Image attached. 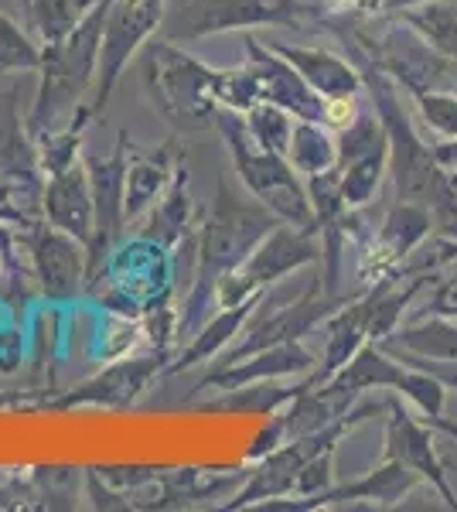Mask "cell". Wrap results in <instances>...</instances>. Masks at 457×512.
<instances>
[{"label":"cell","instance_id":"6da1fadb","mask_svg":"<svg viewBox=\"0 0 457 512\" xmlns=\"http://www.w3.org/2000/svg\"><path fill=\"white\" fill-rule=\"evenodd\" d=\"M280 219L273 216L267 205L246 202L232 192V185L226 178H219V188H215L212 209L209 216L202 219V229H198L195 239V280L188 287L185 308L178 315V335H195L205 321L212 318L215 304V291H219V280L236 270L239 263L246 260L249 253L256 250L263 236L270 229H277Z\"/></svg>","mask_w":457,"mask_h":512},{"label":"cell","instance_id":"7a4b0ae2","mask_svg":"<svg viewBox=\"0 0 457 512\" xmlns=\"http://www.w3.org/2000/svg\"><path fill=\"white\" fill-rule=\"evenodd\" d=\"M362 76L372 96V110L379 113L389 137V175H393L396 198L423 205L440 239H457V181L440 168L434 147L423 144L417 127L406 117L400 86L369 62H362Z\"/></svg>","mask_w":457,"mask_h":512},{"label":"cell","instance_id":"3957f363","mask_svg":"<svg viewBox=\"0 0 457 512\" xmlns=\"http://www.w3.org/2000/svg\"><path fill=\"white\" fill-rule=\"evenodd\" d=\"M113 0H96L93 11L82 18L65 38L41 45L38 65V93L28 113L31 137L65 127L82 110H89V99L99 72V52H103V28Z\"/></svg>","mask_w":457,"mask_h":512},{"label":"cell","instance_id":"277c9868","mask_svg":"<svg viewBox=\"0 0 457 512\" xmlns=\"http://www.w3.org/2000/svg\"><path fill=\"white\" fill-rule=\"evenodd\" d=\"M219 65H205L178 41L151 38L144 45V86L154 110L181 134H202L219 117Z\"/></svg>","mask_w":457,"mask_h":512},{"label":"cell","instance_id":"5b68a950","mask_svg":"<svg viewBox=\"0 0 457 512\" xmlns=\"http://www.w3.org/2000/svg\"><path fill=\"white\" fill-rule=\"evenodd\" d=\"M215 130L226 140L232 168H236V178L246 185V192L260 205H267L273 216L287 222V226L318 233V216H314L311 195H307V181L297 175L294 164L284 154L256 144L253 134L246 130L243 113L219 110Z\"/></svg>","mask_w":457,"mask_h":512},{"label":"cell","instance_id":"8992f818","mask_svg":"<svg viewBox=\"0 0 457 512\" xmlns=\"http://www.w3.org/2000/svg\"><path fill=\"white\" fill-rule=\"evenodd\" d=\"M386 410H389V400H369V403H362V407H352L338 420H331V424L321 427V431L294 437V441H284L280 448L267 451L263 458H256L260 465L249 472V482L236 492V499L226 502V509H253L270 499H287V495L294 492L297 475L304 472L307 461L318 458L324 451H331V448H338L342 437L352 434L362 420L386 414Z\"/></svg>","mask_w":457,"mask_h":512},{"label":"cell","instance_id":"52a82bcc","mask_svg":"<svg viewBox=\"0 0 457 512\" xmlns=\"http://www.w3.org/2000/svg\"><path fill=\"white\" fill-rule=\"evenodd\" d=\"M324 18L321 0H188L171 21V41L253 28H301Z\"/></svg>","mask_w":457,"mask_h":512},{"label":"cell","instance_id":"ba28073f","mask_svg":"<svg viewBox=\"0 0 457 512\" xmlns=\"http://www.w3.org/2000/svg\"><path fill=\"white\" fill-rule=\"evenodd\" d=\"M321 263V236L311 229H297L280 222L277 229H270L267 236L256 243V250L239 263L236 270H229L219 280L215 291V304L229 308V304H243L249 297L267 294L270 284H277L280 277L294 274L301 267Z\"/></svg>","mask_w":457,"mask_h":512},{"label":"cell","instance_id":"9c48e42d","mask_svg":"<svg viewBox=\"0 0 457 512\" xmlns=\"http://www.w3.org/2000/svg\"><path fill=\"white\" fill-rule=\"evenodd\" d=\"M168 0H113L103 28V52H99L96 86L89 96V113L99 117L110 103L116 82L127 72V65L144 52V45L154 38V31L164 21Z\"/></svg>","mask_w":457,"mask_h":512},{"label":"cell","instance_id":"30bf717a","mask_svg":"<svg viewBox=\"0 0 457 512\" xmlns=\"http://www.w3.org/2000/svg\"><path fill=\"white\" fill-rule=\"evenodd\" d=\"M127 151L130 137L120 134L110 158L86 154L89 168V188H93V239L86 243V284L103 274L106 260L116 250L123 226H127Z\"/></svg>","mask_w":457,"mask_h":512},{"label":"cell","instance_id":"8fae6325","mask_svg":"<svg viewBox=\"0 0 457 512\" xmlns=\"http://www.w3.org/2000/svg\"><path fill=\"white\" fill-rule=\"evenodd\" d=\"M338 161L331 175L338 178L348 209H362L376 198L389 171V137L379 113H359L345 130H338Z\"/></svg>","mask_w":457,"mask_h":512},{"label":"cell","instance_id":"7c38bea8","mask_svg":"<svg viewBox=\"0 0 457 512\" xmlns=\"http://www.w3.org/2000/svg\"><path fill=\"white\" fill-rule=\"evenodd\" d=\"M430 233H434L430 212L423 209V205L396 198L379 222V233L365 243L362 260H359V280L365 287H372L376 280L400 277L406 260L427 243Z\"/></svg>","mask_w":457,"mask_h":512},{"label":"cell","instance_id":"4fadbf2b","mask_svg":"<svg viewBox=\"0 0 457 512\" xmlns=\"http://www.w3.org/2000/svg\"><path fill=\"white\" fill-rule=\"evenodd\" d=\"M423 478L406 468L403 461L382 458L379 468L365 472L362 478H352L345 485H331L328 492L311 495V499H270L256 509H284V512H311V509H345L352 502H369L376 509H393L410 495Z\"/></svg>","mask_w":457,"mask_h":512},{"label":"cell","instance_id":"5bb4252c","mask_svg":"<svg viewBox=\"0 0 457 512\" xmlns=\"http://www.w3.org/2000/svg\"><path fill=\"white\" fill-rule=\"evenodd\" d=\"M168 349H157L151 355H127L116 359L113 366H106L103 373L86 379L76 390L48 400L52 410H76V407H103V410H120L130 407L147 386L154 383L161 373H168Z\"/></svg>","mask_w":457,"mask_h":512},{"label":"cell","instance_id":"9a60e30c","mask_svg":"<svg viewBox=\"0 0 457 512\" xmlns=\"http://www.w3.org/2000/svg\"><path fill=\"white\" fill-rule=\"evenodd\" d=\"M31 253V270L48 301H72L86 284V243L38 219L21 233Z\"/></svg>","mask_w":457,"mask_h":512},{"label":"cell","instance_id":"2e32d148","mask_svg":"<svg viewBox=\"0 0 457 512\" xmlns=\"http://www.w3.org/2000/svg\"><path fill=\"white\" fill-rule=\"evenodd\" d=\"M382 458L403 461L406 468H413L423 482L430 485L440 502L447 509L457 512V495L451 489V478H447V465L440 461L437 444H434V427L427 420H417L410 410L403 407L396 396H389V410H386V451Z\"/></svg>","mask_w":457,"mask_h":512},{"label":"cell","instance_id":"e0dca14e","mask_svg":"<svg viewBox=\"0 0 457 512\" xmlns=\"http://www.w3.org/2000/svg\"><path fill=\"white\" fill-rule=\"evenodd\" d=\"M0 178L18 188L21 198H41L45 175L28 120H21V89L14 76H0Z\"/></svg>","mask_w":457,"mask_h":512},{"label":"cell","instance_id":"ac0fdd59","mask_svg":"<svg viewBox=\"0 0 457 512\" xmlns=\"http://www.w3.org/2000/svg\"><path fill=\"white\" fill-rule=\"evenodd\" d=\"M246 65L253 69L263 103H273L287 110L294 120H324V96L307 86V79L290 65L284 55H277L267 41L243 35Z\"/></svg>","mask_w":457,"mask_h":512},{"label":"cell","instance_id":"d6986e66","mask_svg":"<svg viewBox=\"0 0 457 512\" xmlns=\"http://www.w3.org/2000/svg\"><path fill=\"white\" fill-rule=\"evenodd\" d=\"M318 369V355L311 349H304L301 342H284V345H270V349L249 352L236 362H219L215 369H209V376L198 383V390H239V386H253V383H267V379H284V376H307Z\"/></svg>","mask_w":457,"mask_h":512},{"label":"cell","instance_id":"ffe728a7","mask_svg":"<svg viewBox=\"0 0 457 512\" xmlns=\"http://www.w3.org/2000/svg\"><path fill=\"white\" fill-rule=\"evenodd\" d=\"M38 209H41V219H45L48 226L76 236L79 243H89V239H93L96 212H93V188H89L86 158H79L72 168L45 178Z\"/></svg>","mask_w":457,"mask_h":512},{"label":"cell","instance_id":"44dd1931","mask_svg":"<svg viewBox=\"0 0 457 512\" xmlns=\"http://www.w3.org/2000/svg\"><path fill=\"white\" fill-rule=\"evenodd\" d=\"M277 55L294 65L297 72L307 79V86L324 99L335 96H359V89H365V76L355 62H348L345 55H335L328 48L318 45H290V41H267Z\"/></svg>","mask_w":457,"mask_h":512},{"label":"cell","instance_id":"7402d4cb","mask_svg":"<svg viewBox=\"0 0 457 512\" xmlns=\"http://www.w3.org/2000/svg\"><path fill=\"white\" fill-rule=\"evenodd\" d=\"M185 161V154L174 144L154 147V151H140L130 140L127 151V226L130 222H140L144 212L168 192L174 171Z\"/></svg>","mask_w":457,"mask_h":512},{"label":"cell","instance_id":"603a6c76","mask_svg":"<svg viewBox=\"0 0 457 512\" xmlns=\"http://www.w3.org/2000/svg\"><path fill=\"white\" fill-rule=\"evenodd\" d=\"M263 297V294H260ZM260 297H249L243 304H229V308H219L215 315L205 321L202 328H198L195 335H191L188 349H181L174 355V362L168 366V376L174 373H185L191 366H202V362H212L215 355H222L229 349V342L243 332V325L249 318H253L256 304H260Z\"/></svg>","mask_w":457,"mask_h":512},{"label":"cell","instance_id":"cb8c5ba5","mask_svg":"<svg viewBox=\"0 0 457 512\" xmlns=\"http://www.w3.org/2000/svg\"><path fill=\"white\" fill-rule=\"evenodd\" d=\"M188 229H191V192H188V164L181 161L168 192L144 212L137 236L151 239V243L164 246V250H174V246L188 243Z\"/></svg>","mask_w":457,"mask_h":512},{"label":"cell","instance_id":"d4e9b609","mask_svg":"<svg viewBox=\"0 0 457 512\" xmlns=\"http://www.w3.org/2000/svg\"><path fill=\"white\" fill-rule=\"evenodd\" d=\"M386 352H403L427 362H457V318L427 315L406 328H396L389 338H382Z\"/></svg>","mask_w":457,"mask_h":512},{"label":"cell","instance_id":"484cf974","mask_svg":"<svg viewBox=\"0 0 457 512\" xmlns=\"http://www.w3.org/2000/svg\"><path fill=\"white\" fill-rule=\"evenodd\" d=\"M307 386H314L311 376H304L301 383H294V386H270V379H267V383L226 390L222 396H215V400L202 403L198 410H205V414H260V417H273V414H280V410H284L297 393H304Z\"/></svg>","mask_w":457,"mask_h":512},{"label":"cell","instance_id":"4316f807","mask_svg":"<svg viewBox=\"0 0 457 512\" xmlns=\"http://www.w3.org/2000/svg\"><path fill=\"white\" fill-rule=\"evenodd\" d=\"M287 161L294 171L307 178L328 175L338 161V137L321 120H294V134H290Z\"/></svg>","mask_w":457,"mask_h":512},{"label":"cell","instance_id":"83f0119b","mask_svg":"<svg viewBox=\"0 0 457 512\" xmlns=\"http://www.w3.org/2000/svg\"><path fill=\"white\" fill-rule=\"evenodd\" d=\"M400 21L417 31L440 59L457 65V0H427V4L403 11Z\"/></svg>","mask_w":457,"mask_h":512},{"label":"cell","instance_id":"f1b7e54d","mask_svg":"<svg viewBox=\"0 0 457 512\" xmlns=\"http://www.w3.org/2000/svg\"><path fill=\"white\" fill-rule=\"evenodd\" d=\"M96 117L89 110H82L76 120H69L65 127L48 130V134L35 137V151H38V164H41V175H58V171L72 168L79 161L82 151V137H86V127Z\"/></svg>","mask_w":457,"mask_h":512},{"label":"cell","instance_id":"f546056e","mask_svg":"<svg viewBox=\"0 0 457 512\" xmlns=\"http://www.w3.org/2000/svg\"><path fill=\"white\" fill-rule=\"evenodd\" d=\"M96 0H31L28 11V31L41 38V45L69 35L76 24L93 11Z\"/></svg>","mask_w":457,"mask_h":512},{"label":"cell","instance_id":"4dcf8cb0","mask_svg":"<svg viewBox=\"0 0 457 512\" xmlns=\"http://www.w3.org/2000/svg\"><path fill=\"white\" fill-rule=\"evenodd\" d=\"M38 65H41V41H35L28 24H18L0 11V76L38 72Z\"/></svg>","mask_w":457,"mask_h":512},{"label":"cell","instance_id":"1f68e13d","mask_svg":"<svg viewBox=\"0 0 457 512\" xmlns=\"http://www.w3.org/2000/svg\"><path fill=\"white\" fill-rule=\"evenodd\" d=\"M243 120L256 144L287 158L290 134H294V117H290L287 110H280V106H273V103H256L253 110L243 113Z\"/></svg>","mask_w":457,"mask_h":512},{"label":"cell","instance_id":"d6a6232c","mask_svg":"<svg viewBox=\"0 0 457 512\" xmlns=\"http://www.w3.org/2000/svg\"><path fill=\"white\" fill-rule=\"evenodd\" d=\"M406 96L413 99L420 120L430 130H437L440 137H457V93L447 89H430V86H410Z\"/></svg>","mask_w":457,"mask_h":512},{"label":"cell","instance_id":"836d02e7","mask_svg":"<svg viewBox=\"0 0 457 512\" xmlns=\"http://www.w3.org/2000/svg\"><path fill=\"white\" fill-rule=\"evenodd\" d=\"M215 96H219L222 110H236V113H246V110H253L256 103H263L256 76L246 62L219 72V89H215Z\"/></svg>","mask_w":457,"mask_h":512},{"label":"cell","instance_id":"e575fe53","mask_svg":"<svg viewBox=\"0 0 457 512\" xmlns=\"http://www.w3.org/2000/svg\"><path fill=\"white\" fill-rule=\"evenodd\" d=\"M335 451L338 448H331V451H324V454H318V458L307 461L304 472L297 475L294 492H290L287 499H311V495L328 492L331 485H335Z\"/></svg>","mask_w":457,"mask_h":512},{"label":"cell","instance_id":"d590c367","mask_svg":"<svg viewBox=\"0 0 457 512\" xmlns=\"http://www.w3.org/2000/svg\"><path fill=\"white\" fill-rule=\"evenodd\" d=\"M35 222L38 219L31 216V212L18 202V188L7 185V181L0 178V226L18 229V233H24V229H31Z\"/></svg>","mask_w":457,"mask_h":512},{"label":"cell","instance_id":"8d00e7d4","mask_svg":"<svg viewBox=\"0 0 457 512\" xmlns=\"http://www.w3.org/2000/svg\"><path fill=\"white\" fill-rule=\"evenodd\" d=\"M359 99L355 96H335V99H324V127H331L338 134V130H345L348 123L359 117Z\"/></svg>","mask_w":457,"mask_h":512},{"label":"cell","instance_id":"74e56055","mask_svg":"<svg viewBox=\"0 0 457 512\" xmlns=\"http://www.w3.org/2000/svg\"><path fill=\"white\" fill-rule=\"evenodd\" d=\"M427 315L457 318V270L434 287V294H430V301H427Z\"/></svg>","mask_w":457,"mask_h":512},{"label":"cell","instance_id":"f35d334b","mask_svg":"<svg viewBox=\"0 0 457 512\" xmlns=\"http://www.w3.org/2000/svg\"><path fill=\"white\" fill-rule=\"evenodd\" d=\"M389 355L400 362H410V366L427 369V373H434L447 390H457V362H427V359H413V355H403V352H389Z\"/></svg>","mask_w":457,"mask_h":512},{"label":"cell","instance_id":"ab89813d","mask_svg":"<svg viewBox=\"0 0 457 512\" xmlns=\"http://www.w3.org/2000/svg\"><path fill=\"white\" fill-rule=\"evenodd\" d=\"M447 263H457V239H440L437 236L434 256H427V260H423V267L417 270V274H430V270L447 267Z\"/></svg>","mask_w":457,"mask_h":512},{"label":"cell","instance_id":"60d3db41","mask_svg":"<svg viewBox=\"0 0 457 512\" xmlns=\"http://www.w3.org/2000/svg\"><path fill=\"white\" fill-rule=\"evenodd\" d=\"M434 158L457 181V137H444L440 144H434Z\"/></svg>","mask_w":457,"mask_h":512},{"label":"cell","instance_id":"b9f144b4","mask_svg":"<svg viewBox=\"0 0 457 512\" xmlns=\"http://www.w3.org/2000/svg\"><path fill=\"white\" fill-rule=\"evenodd\" d=\"M338 4H342L345 11H355V14L372 18V14H382V4H386V0H338Z\"/></svg>","mask_w":457,"mask_h":512},{"label":"cell","instance_id":"7bdbcfd3","mask_svg":"<svg viewBox=\"0 0 457 512\" xmlns=\"http://www.w3.org/2000/svg\"><path fill=\"white\" fill-rule=\"evenodd\" d=\"M427 424L434 427V434L451 437V441H454V448H457V420H454V417H444V414H440V417H430Z\"/></svg>","mask_w":457,"mask_h":512},{"label":"cell","instance_id":"ee69618b","mask_svg":"<svg viewBox=\"0 0 457 512\" xmlns=\"http://www.w3.org/2000/svg\"><path fill=\"white\" fill-rule=\"evenodd\" d=\"M11 270V233H7V226H0V277Z\"/></svg>","mask_w":457,"mask_h":512},{"label":"cell","instance_id":"f6af8a7d","mask_svg":"<svg viewBox=\"0 0 457 512\" xmlns=\"http://www.w3.org/2000/svg\"><path fill=\"white\" fill-rule=\"evenodd\" d=\"M420 4H427V0H386V4H382V14H403V11L420 7Z\"/></svg>","mask_w":457,"mask_h":512},{"label":"cell","instance_id":"bcb514c9","mask_svg":"<svg viewBox=\"0 0 457 512\" xmlns=\"http://www.w3.org/2000/svg\"><path fill=\"white\" fill-rule=\"evenodd\" d=\"M21 4V11H24V18H28V11H31V0H18Z\"/></svg>","mask_w":457,"mask_h":512},{"label":"cell","instance_id":"7dc6e473","mask_svg":"<svg viewBox=\"0 0 457 512\" xmlns=\"http://www.w3.org/2000/svg\"><path fill=\"white\" fill-rule=\"evenodd\" d=\"M454 89H457V69H454Z\"/></svg>","mask_w":457,"mask_h":512}]
</instances>
